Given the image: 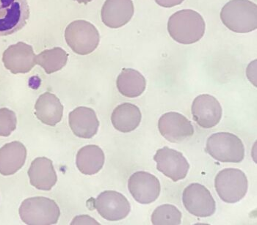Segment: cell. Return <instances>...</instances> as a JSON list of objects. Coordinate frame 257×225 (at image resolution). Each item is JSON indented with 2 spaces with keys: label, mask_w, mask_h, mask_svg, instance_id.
Listing matches in <instances>:
<instances>
[{
  "label": "cell",
  "mask_w": 257,
  "mask_h": 225,
  "mask_svg": "<svg viewBox=\"0 0 257 225\" xmlns=\"http://www.w3.org/2000/svg\"><path fill=\"white\" fill-rule=\"evenodd\" d=\"M206 24L203 17L191 9L177 11L168 22L170 36L179 44H193L202 39Z\"/></svg>",
  "instance_id": "6da1fadb"
},
{
  "label": "cell",
  "mask_w": 257,
  "mask_h": 225,
  "mask_svg": "<svg viewBox=\"0 0 257 225\" xmlns=\"http://www.w3.org/2000/svg\"><path fill=\"white\" fill-rule=\"evenodd\" d=\"M223 25L237 33H247L256 30L257 6L249 0H231L220 12Z\"/></svg>",
  "instance_id": "7a4b0ae2"
},
{
  "label": "cell",
  "mask_w": 257,
  "mask_h": 225,
  "mask_svg": "<svg viewBox=\"0 0 257 225\" xmlns=\"http://www.w3.org/2000/svg\"><path fill=\"white\" fill-rule=\"evenodd\" d=\"M19 213L28 225H51L58 223L60 210L58 204L50 198L34 196L22 202Z\"/></svg>",
  "instance_id": "3957f363"
},
{
  "label": "cell",
  "mask_w": 257,
  "mask_h": 225,
  "mask_svg": "<svg viewBox=\"0 0 257 225\" xmlns=\"http://www.w3.org/2000/svg\"><path fill=\"white\" fill-rule=\"evenodd\" d=\"M206 151L220 162L240 163L245 157V147L237 136L218 132L208 138Z\"/></svg>",
  "instance_id": "277c9868"
},
{
  "label": "cell",
  "mask_w": 257,
  "mask_h": 225,
  "mask_svg": "<svg viewBox=\"0 0 257 225\" xmlns=\"http://www.w3.org/2000/svg\"><path fill=\"white\" fill-rule=\"evenodd\" d=\"M65 39L74 53L87 55L97 48L100 36L94 25L87 21L77 20L68 25Z\"/></svg>",
  "instance_id": "5b68a950"
},
{
  "label": "cell",
  "mask_w": 257,
  "mask_h": 225,
  "mask_svg": "<svg viewBox=\"0 0 257 225\" xmlns=\"http://www.w3.org/2000/svg\"><path fill=\"white\" fill-rule=\"evenodd\" d=\"M215 188L223 202L236 203L246 195L248 182L242 170L227 168L220 170L215 177Z\"/></svg>",
  "instance_id": "8992f818"
},
{
  "label": "cell",
  "mask_w": 257,
  "mask_h": 225,
  "mask_svg": "<svg viewBox=\"0 0 257 225\" xmlns=\"http://www.w3.org/2000/svg\"><path fill=\"white\" fill-rule=\"evenodd\" d=\"M30 15L28 0H0V37L20 31Z\"/></svg>",
  "instance_id": "52a82bcc"
},
{
  "label": "cell",
  "mask_w": 257,
  "mask_h": 225,
  "mask_svg": "<svg viewBox=\"0 0 257 225\" xmlns=\"http://www.w3.org/2000/svg\"><path fill=\"white\" fill-rule=\"evenodd\" d=\"M182 202L189 213L195 216L206 218L216 210V203L210 191L200 183H191L185 188Z\"/></svg>",
  "instance_id": "ba28073f"
},
{
  "label": "cell",
  "mask_w": 257,
  "mask_h": 225,
  "mask_svg": "<svg viewBox=\"0 0 257 225\" xmlns=\"http://www.w3.org/2000/svg\"><path fill=\"white\" fill-rule=\"evenodd\" d=\"M157 163V169L165 176L174 182L183 180L188 175L190 164L182 153L164 147L157 151L154 156Z\"/></svg>",
  "instance_id": "9c48e42d"
},
{
  "label": "cell",
  "mask_w": 257,
  "mask_h": 225,
  "mask_svg": "<svg viewBox=\"0 0 257 225\" xmlns=\"http://www.w3.org/2000/svg\"><path fill=\"white\" fill-rule=\"evenodd\" d=\"M93 206L104 219L120 221L127 217L131 206L126 196L115 191H104L97 196Z\"/></svg>",
  "instance_id": "30bf717a"
},
{
  "label": "cell",
  "mask_w": 257,
  "mask_h": 225,
  "mask_svg": "<svg viewBox=\"0 0 257 225\" xmlns=\"http://www.w3.org/2000/svg\"><path fill=\"white\" fill-rule=\"evenodd\" d=\"M128 188L136 201L143 205H148L156 201L161 191L158 177L144 171L135 172L130 176Z\"/></svg>",
  "instance_id": "8fae6325"
},
{
  "label": "cell",
  "mask_w": 257,
  "mask_h": 225,
  "mask_svg": "<svg viewBox=\"0 0 257 225\" xmlns=\"http://www.w3.org/2000/svg\"><path fill=\"white\" fill-rule=\"evenodd\" d=\"M160 134L172 143H180L194 134V128L186 117L178 112H167L158 122Z\"/></svg>",
  "instance_id": "7c38bea8"
},
{
  "label": "cell",
  "mask_w": 257,
  "mask_h": 225,
  "mask_svg": "<svg viewBox=\"0 0 257 225\" xmlns=\"http://www.w3.org/2000/svg\"><path fill=\"white\" fill-rule=\"evenodd\" d=\"M3 62L12 74H27L36 66V55L31 46L19 42L5 51Z\"/></svg>",
  "instance_id": "4fadbf2b"
},
{
  "label": "cell",
  "mask_w": 257,
  "mask_h": 225,
  "mask_svg": "<svg viewBox=\"0 0 257 225\" xmlns=\"http://www.w3.org/2000/svg\"><path fill=\"white\" fill-rule=\"evenodd\" d=\"M192 115L198 126L204 128L215 127L220 123L223 109L214 96L202 94L195 98L192 104Z\"/></svg>",
  "instance_id": "5bb4252c"
},
{
  "label": "cell",
  "mask_w": 257,
  "mask_h": 225,
  "mask_svg": "<svg viewBox=\"0 0 257 225\" xmlns=\"http://www.w3.org/2000/svg\"><path fill=\"white\" fill-rule=\"evenodd\" d=\"M132 0H106L101 11L103 23L112 29L126 25L134 15Z\"/></svg>",
  "instance_id": "9a60e30c"
},
{
  "label": "cell",
  "mask_w": 257,
  "mask_h": 225,
  "mask_svg": "<svg viewBox=\"0 0 257 225\" xmlns=\"http://www.w3.org/2000/svg\"><path fill=\"white\" fill-rule=\"evenodd\" d=\"M69 126L74 135L90 139L98 132L99 121L96 112L89 107H79L71 111L69 117Z\"/></svg>",
  "instance_id": "2e32d148"
},
{
  "label": "cell",
  "mask_w": 257,
  "mask_h": 225,
  "mask_svg": "<svg viewBox=\"0 0 257 225\" xmlns=\"http://www.w3.org/2000/svg\"><path fill=\"white\" fill-rule=\"evenodd\" d=\"M28 176L30 184L43 191H50L58 181L53 163L46 157L33 160L28 170Z\"/></svg>",
  "instance_id": "e0dca14e"
},
{
  "label": "cell",
  "mask_w": 257,
  "mask_h": 225,
  "mask_svg": "<svg viewBox=\"0 0 257 225\" xmlns=\"http://www.w3.org/2000/svg\"><path fill=\"white\" fill-rule=\"evenodd\" d=\"M26 147L19 141L6 144L0 148V174L4 176L14 175L25 164Z\"/></svg>",
  "instance_id": "ac0fdd59"
},
{
  "label": "cell",
  "mask_w": 257,
  "mask_h": 225,
  "mask_svg": "<svg viewBox=\"0 0 257 225\" xmlns=\"http://www.w3.org/2000/svg\"><path fill=\"white\" fill-rule=\"evenodd\" d=\"M35 110L37 118L47 126H56L63 118V106L59 98L49 92L39 96L35 105Z\"/></svg>",
  "instance_id": "d6986e66"
},
{
  "label": "cell",
  "mask_w": 257,
  "mask_h": 225,
  "mask_svg": "<svg viewBox=\"0 0 257 225\" xmlns=\"http://www.w3.org/2000/svg\"><path fill=\"white\" fill-rule=\"evenodd\" d=\"M142 119L141 110L130 103L120 104L114 109L111 116L112 126L123 133H128L139 127Z\"/></svg>",
  "instance_id": "ffe728a7"
},
{
  "label": "cell",
  "mask_w": 257,
  "mask_h": 225,
  "mask_svg": "<svg viewBox=\"0 0 257 225\" xmlns=\"http://www.w3.org/2000/svg\"><path fill=\"white\" fill-rule=\"evenodd\" d=\"M104 161L105 156L101 147L88 145L79 150L76 158V164L84 175H93L102 169Z\"/></svg>",
  "instance_id": "44dd1931"
},
{
  "label": "cell",
  "mask_w": 257,
  "mask_h": 225,
  "mask_svg": "<svg viewBox=\"0 0 257 225\" xmlns=\"http://www.w3.org/2000/svg\"><path fill=\"white\" fill-rule=\"evenodd\" d=\"M116 85L120 94L125 97L137 98L145 91L147 81L139 71L123 69L117 78Z\"/></svg>",
  "instance_id": "7402d4cb"
},
{
  "label": "cell",
  "mask_w": 257,
  "mask_h": 225,
  "mask_svg": "<svg viewBox=\"0 0 257 225\" xmlns=\"http://www.w3.org/2000/svg\"><path fill=\"white\" fill-rule=\"evenodd\" d=\"M69 55L60 47L47 49L36 56V64L43 68L47 74L60 71L67 63Z\"/></svg>",
  "instance_id": "603a6c76"
},
{
  "label": "cell",
  "mask_w": 257,
  "mask_h": 225,
  "mask_svg": "<svg viewBox=\"0 0 257 225\" xmlns=\"http://www.w3.org/2000/svg\"><path fill=\"white\" fill-rule=\"evenodd\" d=\"M182 217V213L176 206L165 204L155 209L152 215V222L154 225H179Z\"/></svg>",
  "instance_id": "cb8c5ba5"
},
{
  "label": "cell",
  "mask_w": 257,
  "mask_h": 225,
  "mask_svg": "<svg viewBox=\"0 0 257 225\" xmlns=\"http://www.w3.org/2000/svg\"><path fill=\"white\" fill-rule=\"evenodd\" d=\"M15 112L8 108L0 109V137H9L17 128Z\"/></svg>",
  "instance_id": "d4e9b609"
},
{
  "label": "cell",
  "mask_w": 257,
  "mask_h": 225,
  "mask_svg": "<svg viewBox=\"0 0 257 225\" xmlns=\"http://www.w3.org/2000/svg\"><path fill=\"white\" fill-rule=\"evenodd\" d=\"M71 224H99V223L92 218L90 215H82L76 216Z\"/></svg>",
  "instance_id": "484cf974"
},
{
  "label": "cell",
  "mask_w": 257,
  "mask_h": 225,
  "mask_svg": "<svg viewBox=\"0 0 257 225\" xmlns=\"http://www.w3.org/2000/svg\"><path fill=\"white\" fill-rule=\"evenodd\" d=\"M155 1L161 7L172 8L182 4L184 0H155Z\"/></svg>",
  "instance_id": "4316f807"
},
{
  "label": "cell",
  "mask_w": 257,
  "mask_h": 225,
  "mask_svg": "<svg viewBox=\"0 0 257 225\" xmlns=\"http://www.w3.org/2000/svg\"><path fill=\"white\" fill-rule=\"evenodd\" d=\"M77 3H83V4H88L90 2L93 1V0H75Z\"/></svg>",
  "instance_id": "83f0119b"
}]
</instances>
